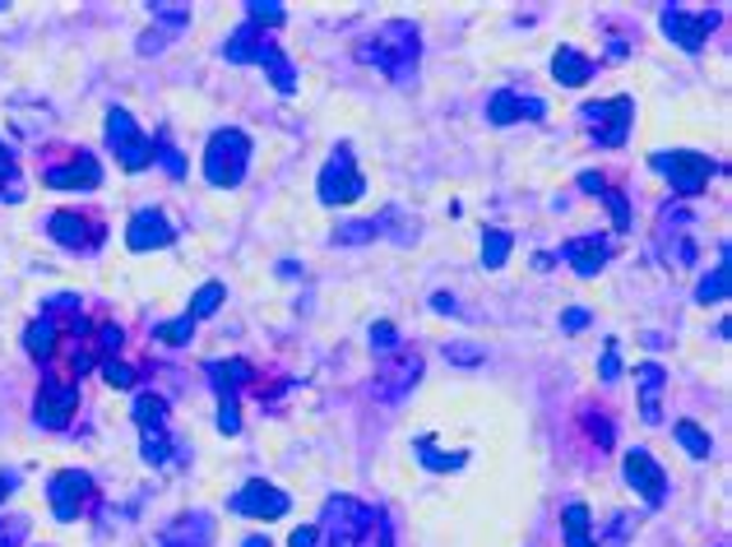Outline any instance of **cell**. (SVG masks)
I'll return each instance as SVG.
<instances>
[{
  "label": "cell",
  "instance_id": "cell-1",
  "mask_svg": "<svg viewBox=\"0 0 732 547\" xmlns=\"http://www.w3.org/2000/svg\"><path fill=\"white\" fill-rule=\"evenodd\" d=\"M358 56L367 66H375L385 74L390 84H399L408 89L413 80H418V61H422V33L413 19H385L375 33L362 37V47Z\"/></svg>",
  "mask_w": 732,
  "mask_h": 547
},
{
  "label": "cell",
  "instance_id": "cell-2",
  "mask_svg": "<svg viewBox=\"0 0 732 547\" xmlns=\"http://www.w3.org/2000/svg\"><path fill=\"white\" fill-rule=\"evenodd\" d=\"M66 335L70 339L84 335V311H79V298H51L43 306V316L24 329V353L33 362H51Z\"/></svg>",
  "mask_w": 732,
  "mask_h": 547
},
{
  "label": "cell",
  "instance_id": "cell-3",
  "mask_svg": "<svg viewBox=\"0 0 732 547\" xmlns=\"http://www.w3.org/2000/svg\"><path fill=\"white\" fill-rule=\"evenodd\" d=\"M246 167H251L246 130H236V126L213 130L209 144H205V177H209V186H219V190L242 186L246 182Z\"/></svg>",
  "mask_w": 732,
  "mask_h": 547
},
{
  "label": "cell",
  "instance_id": "cell-4",
  "mask_svg": "<svg viewBox=\"0 0 732 547\" xmlns=\"http://www.w3.org/2000/svg\"><path fill=\"white\" fill-rule=\"evenodd\" d=\"M130 418H135V432H140V455H144V464H149V468L172 464L176 445H172V432H167V399L153 395V389H144V395H135Z\"/></svg>",
  "mask_w": 732,
  "mask_h": 547
},
{
  "label": "cell",
  "instance_id": "cell-5",
  "mask_svg": "<svg viewBox=\"0 0 732 547\" xmlns=\"http://www.w3.org/2000/svg\"><path fill=\"white\" fill-rule=\"evenodd\" d=\"M205 376L219 395V432L236 437L242 432V385L255 381V366L242 358H228V362H205Z\"/></svg>",
  "mask_w": 732,
  "mask_h": 547
},
{
  "label": "cell",
  "instance_id": "cell-6",
  "mask_svg": "<svg viewBox=\"0 0 732 547\" xmlns=\"http://www.w3.org/2000/svg\"><path fill=\"white\" fill-rule=\"evenodd\" d=\"M375 520H381V515H375L371 505L352 501V497H334L325 505V520L315 524V529H321L325 547H358V543H367L375 534Z\"/></svg>",
  "mask_w": 732,
  "mask_h": 547
},
{
  "label": "cell",
  "instance_id": "cell-7",
  "mask_svg": "<svg viewBox=\"0 0 732 547\" xmlns=\"http://www.w3.org/2000/svg\"><path fill=\"white\" fill-rule=\"evenodd\" d=\"M315 195H321V205L334 209V205H352L367 195V177L358 172V159H352V144H334L329 163L321 167V182H315Z\"/></svg>",
  "mask_w": 732,
  "mask_h": 547
},
{
  "label": "cell",
  "instance_id": "cell-8",
  "mask_svg": "<svg viewBox=\"0 0 732 547\" xmlns=\"http://www.w3.org/2000/svg\"><path fill=\"white\" fill-rule=\"evenodd\" d=\"M649 167L663 172L672 182V190L682 195V200H696V195L709 186V177L719 172V163L709 159V153H696V149H672V153H654Z\"/></svg>",
  "mask_w": 732,
  "mask_h": 547
},
{
  "label": "cell",
  "instance_id": "cell-9",
  "mask_svg": "<svg viewBox=\"0 0 732 547\" xmlns=\"http://www.w3.org/2000/svg\"><path fill=\"white\" fill-rule=\"evenodd\" d=\"M580 121L603 149H621L630 135V121H636V97L617 93V97H607V103H589V107H580Z\"/></svg>",
  "mask_w": 732,
  "mask_h": 547
},
{
  "label": "cell",
  "instance_id": "cell-10",
  "mask_svg": "<svg viewBox=\"0 0 732 547\" xmlns=\"http://www.w3.org/2000/svg\"><path fill=\"white\" fill-rule=\"evenodd\" d=\"M107 149L116 153V163H121L126 172H144L153 163V140L140 130V121H135L126 107L107 112Z\"/></svg>",
  "mask_w": 732,
  "mask_h": 547
},
{
  "label": "cell",
  "instance_id": "cell-11",
  "mask_svg": "<svg viewBox=\"0 0 732 547\" xmlns=\"http://www.w3.org/2000/svg\"><path fill=\"white\" fill-rule=\"evenodd\" d=\"M47 237L66 251H79V256H93V251L107 242V228H103V219H93V213L56 209L47 219Z\"/></svg>",
  "mask_w": 732,
  "mask_h": 547
},
{
  "label": "cell",
  "instance_id": "cell-12",
  "mask_svg": "<svg viewBox=\"0 0 732 547\" xmlns=\"http://www.w3.org/2000/svg\"><path fill=\"white\" fill-rule=\"evenodd\" d=\"M422 381V353L418 348H399V353H390L381 358V366H375V385H371V395L381 399V404H399L413 385Z\"/></svg>",
  "mask_w": 732,
  "mask_h": 547
},
{
  "label": "cell",
  "instance_id": "cell-13",
  "mask_svg": "<svg viewBox=\"0 0 732 547\" xmlns=\"http://www.w3.org/2000/svg\"><path fill=\"white\" fill-rule=\"evenodd\" d=\"M93 492H97L93 474H84V468H61V474H51V482H47V501H51V515L61 520V524L79 520V515L89 511Z\"/></svg>",
  "mask_w": 732,
  "mask_h": 547
},
{
  "label": "cell",
  "instance_id": "cell-14",
  "mask_svg": "<svg viewBox=\"0 0 732 547\" xmlns=\"http://www.w3.org/2000/svg\"><path fill=\"white\" fill-rule=\"evenodd\" d=\"M659 28L672 37V47L682 51H705V37L719 28V10H682V5H667L659 14Z\"/></svg>",
  "mask_w": 732,
  "mask_h": 547
},
{
  "label": "cell",
  "instance_id": "cell-15",
  "mask_svg": "<svg viewBox=\"0 0 732 547\" xmlns=\"http://www.w3.org/2000/svg\"><path fill=\"white\" fill-rule=\"evenodd\" d=\"M74 414H79V385L74 381L51 376V381L37 385V399H33L37 427H47V432H66Z\"/></svg>",
  "mask_w": 732,
  "mask_h": 547
},
{
  "label": "cell",
  "instance_id": "cell-16",
  "mask_svg": "<svg viewBox=\"0 0 732 547\" xmlns=\"http://www.w3.org/2000/svg\"><path fill=\"white\" fill-rule=\"evenodd\" d=\"M288 505H292L288 492H279V487L265 482V478H251L242 492H232L228 511H232V515H246V520H283Z\"/></svg>",
  "mask_w": 732,
  "mask_h": 547
},
{
  "label": "cell",
  "instance_id": "cell-17",
  "mask_svg": "<svg viewBox=\"0 0 732 547\" xmlns=\"http://www.w3.org/2000/svg\"><path fill=\"white\" fill-rule=\"evenodd\" d=\"M621 474H626V482L640 492V501H644V505H654V511H659V505L667 501V474H663V464L644 451V445H636V451H626Z\"/></svg>",
  "mask_w": 732,
  "mask_h": 547
},
{
  "label": "cell",
  "instance_id": "cell-18",
  "mask_svg": "<svg viewBox=\"0 0 732 547\" xmlns=\"http://www.w3.org/2000/svg\"><path fill=\"white\" fill-rule=\"evenodd\" d=\"M43 182L51 190H97V186H103V163H97L89 149H79V153H70L66 163H51L43 172Z\"/></svg>",
  "mask_w": 732,
  "mask_h": 547
},
{
  "label": "cell",
  "instance_id": "cell-19",
  "mask_svg": "<svg viewBox=\"0 0 732 547\" xmlns=\"http://www.w3.org/2000/svg\"><path fill=\"white\" fill-rule=\"evenodd\" d=\"M547 103L538 93H520V89H497L487 97V121L491 126H514V121H543Z\"/></svg>",
  "mask_w": 732,
  "mask_h": 547
},
{
  "label": "cell",
  "instance_id": "cell-20",
  "mask_svg": "<svg viewBox=\"0 0 732 547\" xmlns=\"http://www.w3.org/2000/svg\"><path fill=\"white\" fill-rule=\"evenodd\" d=\"M690 213L686 209H677V213H663L659 219V256L667 260V265H690L696 260V237H690Z\"/></svg>",
  "mask_w": 732,
  "mask_h": 547
},
{
  "label": "cell",
  "instance_id": "cell-21",
  "mask_svg": "<svg viewBox=\"0 0 732 547\" xmlns=\"http://www.w3.org/2000/svg\"><path fill=\"white\" fill-rule=\"evenodd\" d=\"M176 242V228L167 223L163 209H140L135 219L126 223V246L130 251H163Z\"/></svg>",
  "mask_w": 732,
  "mask_h": 547
},
{
  "label": "cell",
  "instance_id": "cell-22",
  "mask_svg": "<svg viewBox=\"0 0 732 547\" xmlns=\"http://www.w3.org/2000/svg\"><path fill=\"white\" fill-rule=\"evenodd\" d=\"M561 256L570 260V269H576L580 279H593V274H603V265L612 260V246H607V237H599V232H589V237H570L561 246Z\"/></svg>",
  "mask_w": 732,
  "mask_h": 547
},
{
  "label": "cell",
  "instance_id": "cell-23",
  "mask_svg": "<svg viewBox=\"0 0 732 547\" xmlns=\"http://www.w3.org/2000/svg\"><path fill=\"white\" fill-rule=\"evenodd\" d=\"M636 385H640V418L649 427L663 422V395H667V371L659 362L636 366Z\"/></svg>",
  "mask_w": 732,
  "mask_h": 547
},
{
  "label": "cell",
  "instance_id": "cell-24",
  "mask_svg": "<svg viewBox=\"0 0 732 547\" xmlns=\"http://www.w3.org/2000/svg\"><path fill=\"white\" fill-rule=\"evenodd\" d=\"M593 70H599V61L584 56L580 47H557V51H551V80H557L561 89H584L593 80Z\"/></svg>",
  "mask_w": 732,
  "mask_h": 547
},
{
  "label": "cell",
  "instance_id": "cell-25",
  "mask_svg": "<svg viewBox=\"0 0 732 547\" xmlns=\"http://www.w3.org/2000/svg\"><path fill=\"white\" fill-rule=\"evenodd\" d=\"M580 190H589L593 200H603V205L612 209V228H617V232H630V200L603 177V172H580Z\"/></svg>",
  "mask_w": 732,
  "mask_h": 547
},
{
  "label": "cell",
  "instance_id": "cell-26",
  "mask_svg": "<svg viewBox=\"0 0 732 547\" xmlns=\"http://www.w3.org/2000/svg\"><path fill=\"white\" fill-rule=\"evenodd\" d=\"M163 543H167V547H209V543H213V515H205V511L182 515V520H176L172 529L163 534Z\"/></svg>",
  "mask_w": 732,
  "mask_h": 547
},
{
  "label": "cell",
  "instance_id": "cell-27",
  "mask_svg": "<svg viewBox=\"0 0 732 547\" xmlns=\"http://www.w3.org/2000/svg\"><path fill=\"white\" fill-rule=\"evenodd\" d=\"M255 66H265V70H269V84L279 89V93H292V89H297V70H292V61L283 56V47L274 43L269 33H265L260 51H255Z\"/></svg>",
  "mask_w": 732,
  "mask_h": 547
},
{
  "label": "cell",
  "instance_id": "cell-28",
  "mask_svg": "<svg viewBox=\"0 0 732 547\" xmlns=\"http://www.w3.org/2000/svg\"><path fill=\"white\" fill-rule=\"evenodd\" d=\"M399 219L394 209H385L381 219H362V223H344V228H334V246H367V242H381L385 237V228Z\"/></svg>",
  "mask_w": 732,
  "mask_h": 547
},
{
  "label": "cell",
  "instance_id": "cell-29",
  "mask_svg": "<svg viewBox=\"0 0 732 547\" xmlns=\"http://www.w3.org/2000/svg\"><path fill=\"white\" fill-rule=\"evenodd\" d=\"M561 529H566V547H599L593 543V520H589V505H566L561 511Z\"/></svg>",
  "mask_w": 732,
  "mask_h": 547
},
{
  "label": "cell",
  "instance_id": "cell-30",
  "mask_svg": "<svg viewBox=\"0 0 732 547\" xmlns=\"http://www.w3.org/2000/svg\"><path fill=\"white\" fill-rule=\"evenodd\" d=\"M728 288H732V269H728V246H723V260H719L714 274H705V279H700L696 302L700 306H719V302H728Z\"/></svg>",
  "mask_w": 732,
  "mask_h": 547
},
{
  "label": "cell",
  "instance_id": "cell-31",
  "mask_svg": "<svg viewBox=\"0 0 732 547\" xmlns=\"http://www.w3.org/2000/svg\"><path fill=\"white\" fill-rule=\"evenodd\" d=\"M228 302V288L219 283V279H209V283H200V292H195V298H190V311H186V316L195 321V325H200V321H209V316H219V306Z\"/></svg>",
  "mask_w": 732,
  "mask_h": 547
},
{
  "label": "cell",
  "instance_id": "cell-32",
  "mask_svg": "<svg viewBox=\"0 0 732 547\" xmlns=\"http://www.w3.org/2000/svg\"><path fill=\"white\" fill-rule=\"evenodd\" d=\"M418 459H422V468H431V474H450V468H464L468 464V455L464 451H437V441L431 437H422L418 441Z\"/></svg>",
  "mask_w": 732,
  "mask_h": 547
},
{
  "label": "cell",
  "instance_id": "cell-33",
  "mask_svg": "<svg viewBox=\"0 0 732 547\" xmlns=\"http://www.w3.org/2000/svg\"><path fill=\"white\" fill-rule=\"evenodd\" d=\"M672 437H677V445H682L690 459H709V455H714V441H709V432H700V427L686 422V418L672 427Z\"/></svg>",
  "mask_w": 732,
  "mask_h": 547
},
{
  "label": "cell",
  "instance_id": "cell-34",
  "mask_svg": "<svg viewBox=\"0 0 732 547\" xmlns=\"http://www.w3.org/2000/svg\"><path fill=\"white\" fill-rule=\"evenodd\" d=\"M242 10H246V24H255V28H279L288 19L283 0H246Z\"/></svg>",
  "mask_w": 732,
  "mask_h": 547
},
{
  "label": "cell",
  "instance_id": "cell-35",
  "mask_svg": "<svg viewBox=\"0 0 732 547\" xmlns=\"http://www.w3.org/2000/svg\"><path fill=\"white\" fill-rule=\"evenodd\" d=\"M0 200H24V177H19V163L5 140H0Z\"/></svg>",
  "mask_w": 732,
  "mask_h": 547
},
{
  "label": "cell",
  "instance_id": "cell-36",
  "mask_svg": "<svg viewBox=\"0 0 732 547\" xmlns=\"http://www.w3.org/2000/svg\"><path fill=\"white\" fill-rule=\"evenodd\" d=\"M510 246H514V237H510L506 228H487L483 232V265L487 269H501L510 260Z\"/></svg>",
  "mask_w": 732,
  "mask_h": 547
},
{
  "label": "cell",
  "instance_id": "cell-37",
  "mask_svg": "<svg viewBox=\"0 0 732 547\" xmlns=\"http://www.w3.org/2000/svg\"><path fill=\"white\" fill-rule=\"evenodd\" d=\"M153 339H158V344H172V348H186V344L195 339V321H190V316H176V321L153 325Z\"/></svg>",
  "mask_w": 732,
  "mask_h": 547
},
{
  "label": "cell",
  "instance_id": "cell-38",
  "mask_svg": "<svg viewBox=\"0 0 732 547\" xmlns=\"http://www.w3.org/2000/svg\"><path fill=\"white\" fill-rule=\"evenodd\" d=\"M149 10L167 33H182L190 24V5H167V0H158V5H149Z\"/></svg>",
  "mask_w": 732,
  "mask_h": 547
},
{
  "label": "cell",
  "instance_id": "cell-39",
  "mask_svg": "<svg viewBox=\"0 0 732 547\" xmlns=\"http://www.w3.org/2000/svg\"><path fill=\"white\" fill-rule=\"evenodd\" d=\"M445 362H454V366H478V362H487V348H483V344H468V339L445 344Z\"/></svg>",
  "mask_w": 732,
  "mask_h": 547
},
{
  "label": "cell",
  "instance_id": "cell-40",
  "mask_svg": "<svg viewBox=\"0 0 732 547\" xmlns=\"http://www.w3.org/2000/svg\"><path fill=\"white\" fill-rule=\"evenodd\" d=\"M371 348H375V358H390V353H399V329H394L390 321H381V325H371Z\"/></svg>",
  "mask_w": 732,
  "mask_h": 547
},
{
  "label": "cell",
  "instance_id": "cell-41",
  "mask_svg": "<svg viewBox=\"0 0 732 547\" xmlns=\"http://www.w3.org/2000/svg\"><path fill=\"white\" fill-rule=\"evenodd\" d=\"M121 344H126L121 325H112V321L97 325V353H103V362H116V353H121Z\"/></svg>",
  "mask_w": 732,
  "mask_h": 547
},
{
  "label": "cell",
  "instance_id": "cell-42",
  "mask_svg": "<svg viewBox=\"0 0 732 547\" xmlns=\"http://www.w3.org/2000/svg\"><path fill=\"white\" fill-rule=\"evenodd\" d=\"M28 515H0V547H24Z\"/></svg>",
  "mask_w": 732,
  "mask_h": 547
},
{
  "label": "cell",
  "instance_id": "cell-43",
  "mask_svg": "<svg viewBox=\"0 0 732 547\" xmlns=\"http://www.w3.org/2000/svg\"><path fill=\"white\" fill-rule=\"evenodd\" d=\"M153 153H158V159H153V163H163V167H167V177H182V172H186V163H182V153H176V149H172V140H167V135H158V140H153Z\"/></svg>",
  "mask_w": 732,
  "mask_h": 547
},
{
  "label": "cell",
  "instance_id": "cell-44",
  "mask_svg": "<svg viewBox=\"0 0 732 547\" xmlns=\"http://www.w3.org/2000/svg\"><path fill=\"white\" fill-rule=\"evenodd\" d=\"M599 376H603V381H617V376H621V348H617V339H607V344H603Z\"/></svg>",
  "mask_w": 732,
  "mask_h": 547
},
{
  "label": "cell",
  "instance_id": "cell-45",
  "mask_svg": "<svg viewBox=\"0 0 732 547\" xmlns=\"http://www.w3.org/2000/svg\"><path fill=\"white\" fill-rule=\"evenodd\" d=\"M584 427H589V437L607 451V445H612V422H607L603 414H593V408H584Z\"/></svg>",
  "mask_w": 732,
  "mask_h": 547
},
{
  "label": "cell",
  "instance_id": "cell-46",
  "mask_svg": "<svg viewBox=\"0 0 732 547\" xmlns=\"http://www.w3.org/2000/svg\"><path fill=\"white\" fill-rule=\"evenodd\" d=\"M103 376L112 389H135V371L126 362H103Z\"/></svg>",
  "mask_w": 732,
  "mask_h": 547
},
{
  "label": "cell",
  "instance_id": "cell-47",
  "mask_svg": "<svg viewBox=\"0 0 732 547\" xmlns=\"http://www.w3.org/2000/svg\"><path fill=\"white\" fill-rule=\"evenodd\" d=\"M288 547H321V529H315V524H306V529H292Z\"/></svg>",
  "mask_w": 732,
  "mask_h": 547
},
{
  "label": "cell",
  "instance_id": "cell-48",
  "mask_svg": "<svg viewBox=\"0 0 732 547\" xmlns=\"http://www.w3.org/2000/svg\"><path fill=\"white\" fill-rule=\"evenodd\" d=\"M626 524H630V515H617V520H612V534H607V547H626Z\"/></svg>",
  "mask_w": 732,
  "mask_h": 547
},
{
  "label": "cell",
  "instance_id": "cell-49",
  "mask_svg": "<svg viewBox=\"0 0 732 547\" xmlns=\"http://www.w3.org/2000/svg\"><path fill=\"white\" fill-rule=\"evenodd\" d=\"M561 325L570 329V335H576V329H584V325H589V311H584V306H570V311H566V321H561Z\"/></svg>",
  "mask_w": 732,
  "mask_h": 547
},
{
  "label": "cell",
  "instance_id": "cell-50",
  "mask_svg": "<svg viewBox=\"0 0 732 547\" xmlns=\"http://www.w3.org/2000/svg\"><path fill=\"white\" fill-rule=\"evenodd\" d=\"M431 306H437L441 316H460V302H454L450 292H437V298H431Z\"/></svg>",
  "mask_w": 732,
  "mask_h": 547
},
{
  "label": "cell",
  "instance_id": "cell-51",
  "mask_svg": "<svg viewBox=\"0 0 732 547\" xmlns=\"http://www.w3.org/2000/svg\"><path fill=\"white\" fill-rule=\"evenodd\" d=\"M19 487V474H0V505H5V497Z\"/></svg>",
  "mask_w": 732,
  "mask_h": 547
},
{
  "label": "cell",
  "instance_id": "cell-52",
  "mask_svg": "<svg viewBox=\"0 0 732 547\" xmlns=\"http://www.w3.org/2000/svg\"><path fill=\"white\" fill-rule=\"evenodd\" d=\"M242 547H269V538H260V534H251V538H246Z\"/></svg>",
  "mask_w": 732,
  "mask_h": 547
},
{
  "label": "cell",
  "instance_id": "cell-53",
  "mask_svg": "<svg viewBox=\"0 0 732 547\" xmlns=\"http://www.w3.org/2000/svg\"><path fill=\"white\" fill-rule=\"evenodd\" d=\"M375 547H390V534H381V543H375Z\"/></svg>",
  "mask_w": 732,
  "mask_h": 547
},
{
  "label": "cell",
  "instance_id": "cell-54",
  "mask_svg": "<svg viewBox=\"0 0 732 547\" xmlns=\"http://www.w3.org/2000/svg\"><path fill=\"white\" fill-rule=\"evenodd\" d=\"M163 547H167V543H163Z\"/></svg>",
  "mask_w": 732,
  "mask_h": 547
}]
</instances>
